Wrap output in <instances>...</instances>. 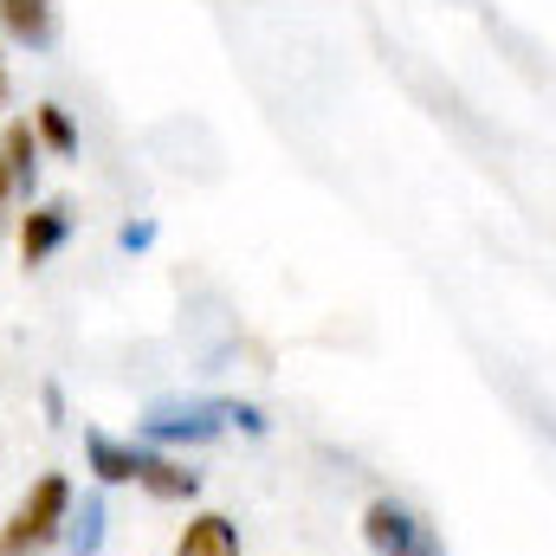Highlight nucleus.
<instances>
[{
    "label": "nucleus",
    "mask_w": 556,
    "mask_h": 556,
    "mask_svg": "<svg viewBox=\"0 0 556 556\" xmlns=\"http://www.w3.org/2000/svg\"><path fill=\"white\" fill-rule=\"evenodd\" d=\"M0 155H7L13 188H20V194H33V188H39V137H33V117H20V124H7V130H0Z\"/></svg>",
    "instance_id": "obj_8"
},
{
    "label": "nucleus",
    "mask_w": 556,
    "mask_h": 556,
    "mask_svg": "<svg viewBox=\"0 0 556 556\" xmlns=\"http://www.w3.org/2000/svg\"><path fill=\"white\" fill-rule=\"evenodd\" d=\"M65 518H72V479L65 472H46L33 492H20V505L7 511L0 525V556H46L65 538Z\"/></svg>",
    "instance_id": "obj_2"
},
{
    "label": "nucleus",
    "mask_w": 556,
    "mask_h": 556,
    "mask_svg": "<svg viewBox=\"0 0 556 556\" xmlns=\"http://www.w3.org/2000/svg\"><path fill=\"white\" fill-rule=\"evenodd\" d=\"M7 98H13V78H7V59H0V111H7Z\"/></svg>",
    "instance_id": "obj_12"
},
{
    "label": "nucleus",
    "mask_w": 556,
    "mask_h": 556,
    "mask_svg": "<svg viewBox=\"0 0 556 556\" xmlns=\"http://www.w3.org/2000/svg\"><path fill=\"white\" fill-rule=\"evenodd\" d=\"M175 556H240V525L227 511H201L188 518V531L175 538Z\"/></svg>",
    "instance_id": "obj_7"
},
{
    "label": "nucleus",
    "mask_w": 556,
    "mask_h": 556,
    "mask_svg": "<svg viewBox=\"0 0 556 556\" xmlns=\"http://www.w3.org/2000/svg\"><path fill=\"white\" fill-rule=\"evenodd\" d=\"M33 137H39V149H52V155H78V142H85L65 104H39L33 111Z\"/></svg>",
    "instance_id": "obj_9"
},
{
    "label": "nucleus",
    "mask_w": 556,
    "mask_h": 556,
    "mask_svg": "<svg viewBox=\"0 0 556 556\" xmlns=\"http://www.w3.org/2000/svg\"><path fill=\"white\" fill-rule=\"evenodd\" d=\"M0 33L26 52H46L59 39V0H0Z\"/></svg>",
    "instance_id": "obj_6"
},
{
    "label": "nucleus",
    "mask_w": 556,
    "mask_h": 556,
    "mask_svg": "<svg viewBox=\"0 0 556 556\" xmlns=\"http://www.w3.org/2000/svg\"><path fill=\"white\" fill-rule=\"evenodd\" d=\"M65 240H72V207H65V201H39V207L20 220V260H26V266H46Z\"/></svg>",
    "instance_id": "obj_5"
},
{
    "label": "nucleus",
    "mask_w": 556,
    "mask_h": 556,
    "mask_svg": "<svg viewBox=\"0 0 556 556\" xmlns=\"http://www.w3.org/2000/svg\"><path fill=\"white\" fill-rule=\"evenodd\" d=\"M65 544H72L78 556H91L98 544H104V505H98V498H85V511L72 505V518H65Z\"/></svg>",
    "instance_id": "obj_10"
},
{
    "label": "nucleus",
    "mask_w": 556,
    "mask_h": 556,
    "mask_svg": "<svg viewBox=\"0 0 556 556\" xmlns=\"http://www.w3.org/2000/svg\"><path fill=\"white\" fill-rule=\"evenodd\" d=\"M266 433V415L253 402H155L142 415V433L149 440H214V433Z\"/></svg>",
    "instance_id": "obj_3"
},
{
    "label": "nucleus",
    "mask_w": 556,
    "mask_h": 556,
    "mask_svg": "<svg viewBox=\"0 0 556 556\" xmlns=\"http://www.w3.org/2000/svg\"><path fill=\"white\" fill-rule=\"evenodd\" d=\"M85 459H91V472L104 485H142L162 505H181V498L201 492V472H188V466H175V459H162L149 446H124L111 433H85Z\"/></svg>",
    "instance_id": "obj_1"
},
{
    "label": "nucleus",
    "mask_w": 556,
    "mask_h": 556,
    "mask_svg": "<svg viewBox=\"0 0 556 556\" xmlns=\"http://www.w3.org/2000/svg\"><path fill=\"white\" fill-rule=\"evenodd\" d=\"M13 194H20V188H13V175H7V155H0V227H7V207H13Z\"/></svg>",
    "instance_id": "obj_11"
},
{
    "label": "nucleus",
    "mask_w": 556,
    "mask_h": 556,
    "mask_svg": "<svg viewBox=\"0 0 556 556\" xmlns=\"http://www.w3.org/2000/svg\"><path fill=\"white\" fill-rule=\"evenodd\" d=\"M363 544L376 556H446L440 531L402 498H369L363 505Z\"/></svg>",
    "instance_id": "obj_4"
}]
</instances>
